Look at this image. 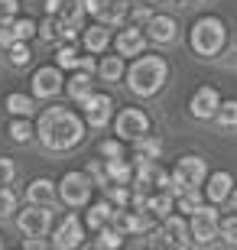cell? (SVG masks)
Here are the masks:
<instances>
[{
    "mask_svg": "<svg viewBox=\"0 0 237 250\" xmlns=\"http://www.w3.org/2000/svg\"><path fill=\"white\" fill-rule=\"evenodd\" d=\"M36 137L43 140L46 149L65 153V149H75L85 140V124L75 111L55 104V107L43 111V117H39V124H36Z\"/></svg>",
    "mask_w": 237,
    "mask_h": 250,
    "instance_id": "6da1fadb",
    "label": "cell"
},
{
    "mask_svg": "<svg viewBox=\"0 0 237 250\" xmlns=\"http://www.w3.org/2000/svg\"><path fill=\"white\" fill-rule=\"evenodd\" d=\"M124 75H127V88L133 94L153 98V94L166 84V78H169V62H166L163 56H143V52H140Z\"/></svg>",
    "mask_w": 237,
    "mask_h": 250,
    "instance_id": "7a4b0ae2",
    "label": "cell"
},
{
    "mask_svg": "<svg viewBox=\"0 0 237 250\" xmlns=\"http://www.w3.org/2000/svg\"><path fill=\"white\" fill-rule=\"evenodd\" d=\"M192 49L198 52V56L211 59L218 56L221 49H224V42H228V26L221 23L218 17H201L195 26H192Z\"/></svg>",
    "mask_w": 237,
    "mask_h": 250,
    "instance_id": "3957f363",
    "label": "cell"
},
{
    "mask_svg": "<svg viewBox=\"0 0 237 250\" xmlns=\"http://www.w3.org/2000/svg\"><path fill=\"white\" fill-rule=\"evenodd\" d=\"M169 176H172V188H169V192L179 195V192H185V188H198L201 182L208 179V166H205L198 156H179V163H175V169Z\"/></svg>",
    "mask_w": 237,
    "mask_h": 250,
    "instance_id": "277c9868",
    "label": "cell"
},
{
    "mask_svg": "<svg viewBox=\"0 0 237 250\" xmlns=\"http://www.w3.org/2000/svg\"><path fill=\"white\" fill-rule=\"evenodd\" d=\"M91 176L88 172H65L62 182H59V198H62L68 208H82V205L91 202Z\"/></svg>",
    "mask_w": 237,
    "mask_h": 250,
    "instance_id": "5b68a950",
    "label": "cell"
},
{
    "mask_svg": "<svg viewBox=\"0 0 237 250\" xmlns=\"http://www.w3.org/2000/svg\"><path fill=\"white\" fill-rule=\"evenodd\" d=\"M218 224H221V218H218V208L215 205H205L201 202L195 211H192V221H189V231H192V241L195 244H211L215 237H218Z\"/></svg>",
    "mask_w": 237,
    "mask_h": 250,
    "instance_id": "8992f818",
    "label": "cell"
},
{
    "mask_svg": "<svg viewBox=\"0 0 237 250\" xmlns=\"http://www.w3.org/2000/svg\"><path fill=\"white\" fill-rule=\"evenodd\" d=\"M17 224H20V231L26 234V237H43V234L49 231V224H52V211H49V205L29 202L26 208L20 211Z\"/></svg>",
    "mask_w": 237,
    "mask_h": 250,
    "instance_id": "52a82bcc",
    "label": "cell"
},
{
    "mask_svg": "<svg viewBox=\"0 0 237 250\" xmlns=\"http://www.w3.org/2000/svg\"><path fill=\"white\" fill-rule=\"evenodd\" d=\"M114 127H117L120 140H130V143H133L137 137L150 133V117H146L140 107H124V111L117 114V124H114Z\"/></svg>",
    "mask_w": 237,
    "mask_h": 250,
    "instance_id": "ba28073f",
    "label": "cell"
},
{
    "mask_svg": "<svg viewBox=\"0 0 237 250\" xmlns=\"http://www.w3.org/2000/svg\"><path fill=\"white\" fill-rule=\"evenodd\" d=\"M82 111H85V124L88 127H108L110 114H114V101H110L108 94H88L82 101Z\"/></svg>",
    "mask_w": 237,
    "mask_h": 250,
    "instance_id": "9c48e42d",
    "label": "cell"
},
{
    "mask_svg": "<svg viewBox=\"0 0 237 250\" xmlns=\"http://www.w3.org/2000/svg\"><path fill=\"white\" fill-rule=\"evenodd\" d=\"M85 237V228H82V218L78 214H65L62 221H59V228H55V237H52V247L55 250H72L78 247Z\"/></svg>",
    "mask_w": 237,
    "mask_h": 250,
    "instance_id": "30bf717a",
    "label": "cell"
},
{
    "mask_svg": "<svg viewBox=\"0 0 237 250\" xmlns=\"http://www.w3.org/2000/svg\"><path fill=\"white\" fill-rule=\"evenodd\" d=\"M218 104H221L218 88H211V84H201L198 91L192 94L189 111H192V117H198V121H211V117L218 114Z\"/></svg>",
    "mask_w": 237,
    "mask_h": 250,
    "instance_id": "8fae6325",
    "label": "cell"
},
{
    "mask_svg": "<svg viewBox=\"0 0 237 250\" xmlns=\"http://www.w3.org/2000/svg\"><path fill=\"white\" fill-rule=\"evenodd\" d=\"M62 68L59 65H43L36 75H33V94L36 98H55L62 91Z\"/></svg>",
    "mask_w": 237,
    "mask_h": 250,
    "instance_id": "7c38bea8",
    "label": "cell"
},
{
    "mask_svg": "<svg viewBox=\"0 0 237 250\" xmlns=\"http://www.w3.org/2000/svg\"><path fill=\"white\" fill-rule=\"evenodd\" d=\"M159 237L169 247H189L192 244V231L185 228V214H166L163 228H159Z\"/></svg>",
    "mask_w": 237,
    "mask_h": 250,
    "instance_id": "4fadbf2b",
    "label": "cell"
},
{
    "mask_svg": "<svg viewBox=\"0 0 237 250\" xmlns=\"http://www.w3.org/2000/svg\"><path fill=\"white\" fill-rule=\"evenodd\" d=\"M33 36H36V23H33L29 17H23V20L13 17L10 23H0V46L3 49H7L10 42H17V39H26L29 42Z\"/></svg>",
    "mask_w": 237,
    "mask_h": 250,
    "instance_id": "5bb4252c",
    "label": "cell"
},
{
    "mask_svg": "<svg viewBox=\"0 0 237 250\" xmlns=\"http://www.w3.org/2000/svg\"><path fill=\"white\" fill-rule=\"evenodd\" d=\"M175 33H179V26H175L172 17H150V23H146V39H153V42H159V46H166V42H172Z\"/></svg>",
    "mask_w": 237,
    "mask_h": 250,
    "instance_id": "9a60e30c",
    "label": "cell"
},
{
    "mask_svg": "<svg viewBox=\"0 0 237 250\" xmlns=\"http://www.w3.org/2000/svg\"><path fill=\"white\" fill-rule=\"evenodd\" d=\"M231 188H234V176H231V172H224V169H218V172H211L208 186H205V198H208L211 205L228 202Z\"/></svg>",
    "mask_w": 237,
    "mask_h": 250,
    "instance_id": "2e32d148",
    "label": "cell"
},
{
    "mask_svg": "<svg viewBox=\"0 0 237 250\" xmlns=\"http://www.w3.org/2000/svg\"><path fill=\"white\" fill-rule=\"evenodd\" d=\"M114 46H117V56H140L146 46V33L137 29V23L130 29H120V36L114 39Z\"/></svg>",
    "mask_w": 237,
    "mask_h": 250,
    "instance_id": "e0dca14e",
    "label": "cell"
},
{
    "mask_svg": "<svg viewBox=\"0 0 237 250\" xmlns=\"http://www.w3.org/2000/svg\"><path fill=\"white\" fill-rule=\"evenodd\" d=\"M85 49L88 52H108V46H110V26L108 23H94V26H88L85 29Z\"/></svg>",
    "mask_w": 237,
    "mask_h": 250,
    "instance_id": "ac0fdd59",
    "label": "cell"
},
{
    "mask_svg": "<svg viewBox=\"0 0 237 250\" xmlns=\"http://www.w3.org/2000/svg\"><path fill=\"white\" fill-rule=\"evenodd\" d=\"M172 208H175V195L169 188H156L146 198V211L153 214V218H166V214H172Z\"/></svg>",
    "mask_w": 237,
    "mask_h": 250,
    "instance_id": "d6986e66",
    "label": "cell"
},
{
    "mask_svg": "<svg viewBox=\"0 0 237 250\" xmlns=\"http://www.w3.org/2000/svg\"><path fill=\"white\" fill-rule=\"evenodd\" d=\"M26 202L52 205L55 202V182L52 179H33V182L26 186Z\"/></svg>",
    "mask_w": 237,
    "mask_h": 250,
    "instance_id": "ffe728a7",
    "label": "cell"
},
{
    "mask_svg": "<svg viewBox=\"0 0 237 250\" xmlns=\"http://www.w3.org/2000/svg\"><path fill=\"white\" fill-rule=\"evenodd\" d=\"M65 88H68V98H72V101L82 104L85 98L94 91V82H91V75H88V72H82V68H78V72L68 78V84H65Z\"/></svg>",
    "mask_w": 237,
    "mask_h": 250,
    "instance_id": "44dd1931",
    "label": "cell"
},
{
    "mask_svg": "<svg viewBox=\"0 0 237 250\" xmlns=\"http://www.w3.org/2000/svg\"><path fill=\"white\" fill-rule=\"evenodd\" d=\"M3 107H7L13 117H33V111H36V104H33V98L23 91H13L7 94V101H3Z\"/></svg>",
    "mask_w": 237,
    "mask_h": 250,
    "instance_id": "7402d4cb",
    "label": "cell"
},
{
    "mask_svg": "<svg viewBox=\"0 0 237 250\" xmlns=\"http://www.w3.org/2000/svg\"><path fill=\"white\" fill-rule=\"evenodd\" d=\"M133 153H137V159H159V153H163V140L143 133V137L133 140Z\"/></svg>",
    "mask_w": 237,
    "mask_h": 250,
    "instance_id": "603a6c76",
    "label": "cell"
},
{
    "mask_svg": "<svg viewBox=\"0 0 237 250\" xmlns=\"http://www.w3.org/2000/svg\"><path fill=\"white\" fill-rule=\"evenodd\" d=\"M108 182H117V186H127L130 179H133V166H130L124 156H117V159H108Z\"/></svg>",
    "mask_w": 237,
    "mask_h": 250,
    "instance_id": "cb8c5ba5",
    "label": "cell"
},
{
    "mask_svg": "<svg viewBox=\"0 0 237 250\" xmlns=\"http://www.w3.org/2000/svg\"><path fill=\"white\" fill-rule=\"evenodd\" d=\"M127 0H108L104 7H101L98 20L101 23H108V26H117V23H124V17H127Z\"/></svg>",
    "mask_w": 237,
    "mask_h": 250,
    "instance_id": "d4e9b609",
    "label": "cell"
},
{
    "mask_svg": "<svg viewBox=\"0 0 237 250\" xmlns=\"http://www.w3.org/2000/svg\"><path fill=\"white\" fill-rule=\"evenodd\" d=\"M124 72H127V68H124V56H108V59L98 62V75L104 82H120Z\"/></svg>",
    "mask_w": 237,
    "mask_h": 250,
    "instance_id": "484cf974",
    "label": "cell"
},
{
    "mask_svg": "<svg viewBox=\"0 0 237 250\" xmlns=\"http://www.w3.org/2000/svg\"><path fill=\"white\" fill-rule=\"evenodd\" d=\"M110 214H114V205L110 202H98V205H91V211H88V228H94V231H101L104 224H110Z\"/></svg>",
    "mask_w": 237,
    "mask_h": 250,
    "instance_id": "4316f807",
    "label": "cell"
},
{
    "mask_svg": "<svg viewBox=\"0 0 237 250\" xmlns=\"http://www.w3.org/2000/svg\"><path fill=\"white\" fill-rule=\"evenodd\" d=\"M205 202V195L198 192V188H185V192L175 195V211H182V214H192L198 205Z\"/></svg>",
    "mask_w": 237,
    "mask_h": 250,
    "instance_id": "83f0119b",
    "label": "cell"
},
{
    "mask_svg": "<svg viewBox=\"0 0 237 250\" xmlns=\"http://www.w3.org/2000/svg\"><path fill=\"white\" fill-rule=\"evenodd\" d=\"M10 137L17 140V143H29V140L36 137V127L29 124V117H13L10 121Z\"/></svg>",
    "mask_w": 237,
    "mask_h": 250,
    "instance_id": "f1b7e54d",
    "label": "cell"
},
{
    "mask_svg": "<svg viewBox=\"0 0 237 250\" xmlns=\"http://www.w3.org/2000/svg\"><path fill=\"white\" fill-rule=\"evenodd\" d=\"M215 121H218V127H224V130L237 127V98H234V101H221V104H218Z\"/></svg>",
    "mask_w": 237,
    "mask_h": 250,
    "instance_id": "f546056e",
    "label": "cell"
},
{
    "mask_svg": "<svg viewBox=\"0 0 237 250\" xmlns=\"http://www.w3.org/2000/svg\"><path fill=\"white\" fill-rule=\"evenodd\" d=\"M120 244H124V234L117 231V228H110V224H104V228H101V237L98 241H94V247H101V250H117Z\"/></svg>",
    "mask_w": 237,
    "mask_h": 250,
    "instance_id": "4dcf8cb0",
    "label": "cell"
},
{
    "mask_svg": "<svg viewBox=\"0 0 237 250\" xmlns=\"http://www.w3.org/2000/svg\"><path fill=\"white\" fill-rule=\"evenodd\" d=\"M7 52H10V62L17 65V68H23V65L33 59V52H29V42H26V39H17V42H10Z\"/></svg>",
    "mask_w": 237,
    "mask_h": 250,
    "instance_id": "1f68e13d",
    "label": "cell"
},
{
    "mask_svg": "<svg viewBox=\"0 0 237 250\" xmlns=\"http://www.w3.org/2000/svg\"><path fill=\"white\" fill-rule=\"evenodd\" d=\"M55 65H59V68H78V52H75L72 42H65V46L55 52Z\"/></svg>",
    "mask_w": 237,
    "mask_h": 250,
    "instance_id": "d6a6232c",
    "label": "cell"
},
{
    "mask_svg": "<svg viewBox=\"0 0 237 250\" xmlns=\"http://www.w3.org/2000/svg\"><path fill=\"white\" fill-rule=\"evenodd\" d=\"M218 234L224 237L228 247H237V214H231V218H224V221L218 224Z\"/></svg>",
    "mask_w": 237,
    "mask_h": 250,
    "instance_id": "836d02e7",
    "label": "cell"
},
{
    "mask_svg": "<svg viewBox=\"0 0 237 250\" xmlns=\"http://www.w3.org/2000/svg\"><path fill=\"white\" fill-rule=\"evenodd\" d=\"M108 202L114 205V208H127V202H130V188H127V186H117V182H110V188H108Z\"/></svg>",
    "mask_w": 237,
    "mask_h": 250,
    "instance_id": "e575fe53",
    "label": "cell"
},
{
    "mask_svg": "<svg viewBox=\"0 0 237 250\" xmlns=\"http://www.w3.org/2000/svg\"><path fill=\"white\" fill-rule=\"evenodd\" d=\"M17 211V195L10 192V186H0V221Z\"/></svg>",
    "mask_w": 237,
    "mask_h": 250,
    "instance_id": "d590c367",
    "label": "cell"
},
{
    "mask_svg": "<svg viewBox=\"0 0 237 250\" xmlns=\"http://www.w3.org/2000/svg\"><path fill=\"white\" fill-rule=\"evenodd\" d=\"M101 156H104V159H117V156H124V140H101Z\"/></svg>",
    "mask_w": 237,
    "mask_h": 250,
    "instance_id": "8d00e7d4",
    "label": "cell"
},
{
    "mask_svg": "<svg viewBox=\"0 0 237 250\" xmlns=\"http://www.w3.org/2000/svg\"><path fill=\"white\" fill-rule=\"evenodd\" d=\"M36 33L43 39H55V36H59V17H52V13H49V17L36 26Z\"/></svg>",
    "mask_w": 237,
    "mask_h": 250,
    "instance_id": "74e56055",
    "label": "cell"
},
{
    "mask_svg": "<svg viewBox=\"0 0 237 250\" xmlns=\"http://www.w3.org/2000/svg\"><path fill=\"white\" fill-rule=\"evenodd\" d=\"M13 176H17V166H13V159L0 156V186H10V182H13Z\"/></svg>",
    "mask_w": 237,
    "mask_h": 250,
    "instance_id": "f35d334b",
    "label": "cell"
},
{
    "mask_svg": "<svg viewBox=\"0 0 237 250\" xmlns=\"http://www.w3.org/2000/svg\"><path fill=\"white\" fill-rule=\"evenodd\" d=\"M17 13H20V0H0V23H10Z\"/></svg>",
    "mask_w": 237,
    "mask_h": 250,
    "instance_id": "ab89813d",
    "label": "cell"
},
{
    "mask_svg": "<svg viewBox=\"0 0 237 250\" xmlns=\"http://www.w3.org/2000/svg\"><path fill=\"white\" fill-rule=\"evenodd\" d=\"M88 176H91L94 186H104V188H108V169L101 166V163H91V166H88Z\"/></svg>",
    "mask_w": 237,
    "mask_h": 250,
    "instance_id": "60d3db41",
    "label": "cell"
},
{
    "mask_svg": "<svg viewBox=\"0 0 237 250\" xmlns=\"http://www.w3.org/2000/svg\"><path fill=\"white\" fill-rule=\"evenodd\" d=\"M150 17H153V10L146 7V3H140V7H133V23H150Z\"/></svg>",
    "mask_w": 237,
    "mask_h": 250,
    "instance_id": "b9f144b4",
    "label": "cell"
},
{
    "mask_svg": "<svg viewBox=\"0 0 237 250\" xmlns=\"http://www.w3.org/2000/svg\"><path fill=\"white\" fill-rule=\"evenodd\" d=\"M78 68L88 72V75H94V72H98V62H94L91 56H78Z\"/></svg>",
    "mask_w": 237,
    "mask_h": 250,
    "instance_id": "7bdbcfd3",
    "label": "cell"
},
{
    "mask_svg": "<svg viewBox=\"0 0 237 250\" xmlns=\"http://www.w3.org/2000/svg\"><path fill=\"white\" fill-rule=\"evenodd\" d=\"M104 3H108V0H85V13H91V17H98Z\"/></svg>",
    "mask_w": 237,
    "mask_h": 250,
    "instance_id": "ee69618b",
    "label": "cell"
},
{
    "mask_svg": "<svg viewBox=\"0 0 237 250\" xmlns=\"http://www.w3.org/2000/svg\"><path fill=\"white\" fill-rule=\"evenodd\" d=\"M65 7V0H46V13H52V17H59Z\"/></svg>",
    "mask_w": 237,
    "mask_h": 250,
    "instance_id": "f6af8a7d",
    "label": "cell"
},
{
    "mask_svg": "<svg viewBox=\"0 0 237 250\" xmlns=\"http://www.w3.org/2000/svg\"><path fill=\"white\" fill-rule=\"evenodd\" d=\"M46 247V241H39V237H26L23 241V250H43Z\"/></svg>",
    "mask_w": 237,
    "mask_h": 250,
    "instance_id": "bcb514c9",
    "label": "cell"
},
{
    "mask_svg": "<svg viewBox=\"0 0 237 250\" xmlns=\"http://www.w3.org/2000/svg\"><path fill=\"white\" fill-rule=\"evenodd\" d=\"M228 202H231V208H234V211H237V186L231 188V195H228Z\"/></svg>",
    "mask_w": 237,
    "mask_h": 250,
    "instance_id": "7dc6e473",
    "label": "cell"
},
{
    "mask_svg": "<svg viewBox=\"0 0 237 250\" xmlns=\"http://www.w3.org/2000/svg\"><path fill=\"white\" fill-rule=\"evenodd\" d=\"M234 62H237V46H234Z\"/></svg>",
    "mask_w": 237,
    "mask_h": 250,
    "instance_id": "c3c4849f",
    "label": "cell"
},
{
    "mask_svg": "<svg viewBox=\"0 0 237 250\" xmlns=\"http://www.w3.org/2000/svg\"><path fill=\"white\" fill-rule=\"evenodd\" d=\"M0 247H3V237H0Z\"/></svg>",
    "mask_w": 237,
    "mask_h": 250,
    "instance_id": "681fc988",
    "label": "cell"
},
{
    "mask_svg": "<svg viewBox=\"0 0 237 250\" xmlns=\"http://www.w3.org/2000/svg\"><path fill=\"white\" fill-rule=\"evenodd\" d=\"M26 3H33V0H26Z\"/></svg>",
    "mask_w": 237,
    "mask_h": 250,
    "instance_id": "f907efd6",
    "label": "cell"
}]
</instances>
